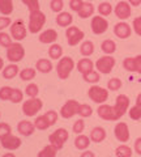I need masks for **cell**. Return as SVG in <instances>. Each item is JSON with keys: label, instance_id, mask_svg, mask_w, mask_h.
I'll return each mask as SVG.
<instances>
[{"label": "cell", "instance_id": "obj_1", "mask_svg": "<svg viewBox=\"0 0 141 157\" xmlns=\"http://www.w3.org/2000/svg\"><path fill=\"white\" fill-rule=\"evenodd\" d=\"M46 22V14L41 11L30 12L29 16V32L33 34H37L42 30V28L45 26Z\"/></svg>", "mask_w": 141, "mask_h": 157}, {"label": "cell", "instance_id": "obj_2", "mask_svg": "<svg viewBox=\"0 0 141 157\" xmlns=\"http://www.w3.org/2000/svg\"><path fill=\"white\" fill-rule=\"evenodd\" d=\"M73 68H75L73 59H72L71 56H64V58L60 59L59 63H58L56 73H58V76H59V78H61V80H65V78L69 77L71 72L73 71Z\"/></svg>", "mask_w": 141, "mask_h": 157}, {"label": "cell", "instance_id": "obj_3", "mask_svg": "<svg viewBox=\"0 0 141 157\" xmlns=\"http://www.w3.org/2000/svg\"><path fill=\"white\" fill-rule=\"evenodd\" d=\"M42 107H43L42 100H39V98L35 97V98L26 100L25 102H24L22 104V111H24V114H25L26 117H34L42 110Z\"/></svg>", "mask_w": 141, "mask_h": 157}, {"label": "cell", "instance_id": "obj_4", "mask_svg": "<svg viewBox=\"0 0 141 157\" xmlns=\"http://www.w3.org/2000/svg\"><path fill=\"white\" fill-rule=\"evenodd\" d=\"M68 137H69V134H68V131L65 128H58L55 132H52L48 136V141H50V144L52 147H55L59 151L64 147V143L68 140Z\"/></svg>", "mask_w": 141, "mask_h": 157}, {"label": "cell", "instance_id": "obj_5", "mask_svg": "<svg viewBox=\"0 0 141 157\" xmlns=\"http://www.w3.org/2000/svg\"><path fill=\"white\" fill-rule=\"evenodd\" d=\"M87 96H89L90 100L95 102V104H103L109 98V92H107V89H105V88H102V86L93 85L87 90Z\"/></svg>", "mask_w": 141, "mask_h": 157}, {"label": "cell", "instance_id": "obj_6", "mask_svg": "<svg viewBox=\"0 0 141 157\" xmlns=\"http://www.w3.org/2000/svg\"><path fill=\"white\" fill-rule=\"evenodd\" d=\"M24 56H25V48L22 47L21 43H12L7 48V58L11 63H17L22 60Z\"/></svg>", "mask_w": 141, "mask_h": 157}, {"label": "cell", "instance_id": "obj_7", "mask_svg": "<svg viewBox=\"0 0 141 157\" xmlns=\"http://www.w3.org/2000/svg\"><path fill=\"white\" fill-rule=\"evenodd\" d=\"M80 102L76 101V100H68L64 105L61 106L60 109V115L64 118V119H69L73 115L79 114V110H80Z\"/></svg>", "mask_w": 141, "mask_h": 157}, {"label": "cell", "instance_id": "obj_8", "mask_svg": "<svg viewBox=\"0 0 141 157\" xmlns=\"http://www.w3.org/2000/svg\"><path fill=\"white\" fill-rule=\"evenodd\" d=\"M65 37H67V41H68V45L69 46H76L84 39L85 34L84 32L79 29L77 26H69L67 28V32H65Z\"/></svg>", "mask_w": 141, "mask_h": 157}, {"label": "cell", "instance_id": "obj_9", "mask_svg": "<svg viewBox=\"0 0 141 157\" xmlns=\"http://www.w3.org/2000/svg\"><path fill=\"white\" fill-rule=\"evenodd\" d=\"M114 66H115V58H113L111 55L102 56L95 63V67H97V70H98V72L105 73V75H107V73L113 71Z\"/></svg>", "mask_w": 141, "mask_h": 157}, {"label": "cell", "instance_id": "obj_10", "mask_svg": "<svg viewBox=\"0 0 141 157\" xmlns=\"http://www.w3.org/2000/svg\"><path fill=\"white\" fill-rule=\"evenodd\" d=\"M97 113H98L99 118L105 121H118L120 118L116 114V110L114 106H110V105H106V104H102L98 109H97Z\"/></svg>", "mask_w": 141, "mask_h": 157}, {"label": "cell", "instance_id": "obj_11", "mask_svg": "<svg viewBox=\"0 0 141 157\" xmlns=\"http://www.w3.org/2000/svg\"><path fill=\"white\" fill-rule=\"evenodd\" d=\"M90 26H91V32L97 36L99 34H103L109 28V22L107 20L103 18L102 16H94L91 18V22H90Z\"/></svg>", "mask_w": 141, "mask_h": 157}, {"label": "cell", "instance_id": "obj_12", "mask_svg": "<svg viewBox=\"0 0 141 157\" xmlns=\"http://www.w3.org/2000/svg\"><path fill=\"white\" fill-rule=\"evenodd\" d=\"M11 36L16 41H22L26 38V28L21 20H17L11 25Z\"/></svg>", "mask_w": 141, "mask_h": 157}, {"label": "cell", "instance_id": "obj_13", "mask_svg": "<svg viewBox=\"0 0 141 157\" xmlns=\"http://www.w3.org/2000/svg\"><path fill=\"white\" fill-rule=\"evenodd\" d=\"M128 106H129V98L125 94H119L118 97H116L114 107H115L116 114H118L119 118H121L125 114V113H127Z\"/></svg>", "mask_w": 141, "mask_h": 157}, {"label": "cell", "instance_id": "obj_14", "mask_svg": "<svg viewBox=\"0 0 141 157\" xmlns=\"http://www.w3.org/2000/svg\"><path fill=\"white\" fill-rule=\"evenodd\" d=\"M114 135L119 141H121V143L128 141L131 134H129V128H128L127 123H124V122H119V123L115 126V128H114Z\"/></svg>", "mask_w": 141, "mask_h": 157}, {"label": "cell", "instance_id": "obj_15", "mask_svg": "<svg viewBox=\"0 0 141 157\" xmlns=\"http://www.w3.org/2000/svg\"><path fill=\"white\" fill-rule=\"evenodd\" d=\"M2 147L3 148H6V149H8V151H16V149H18L21 147V139L18 136H14V135H8V136H6V137H3L2 140Z\"/></svg>", "mask_w": 141, "mask_h": 157}, {"label": "cell", "instance_id": "obj_16", "mask_svg": "<svg viewBox=\"0 0 141 157\" xmlns=\"http://www.w3.org/2000/svg\"><path fill=\"white\" fill-rule=\"evenodd\" d=\"M116 17L120 20H127L131 16V4L128 2H119L114 9Z\"/></svg>", "mask_w": 141, "mask_h": 157}, {"label": "cell", "instance_id": "obj_17", "mask_svg": "<svg viewBox=\"0 0 141 157\" xmlns=\"http://www.w3.org/2000/svg\"><path fill=\"white\" fill-rule=\"evenodd\" d=\"M114 33L115 36L120 38V39H125L131 37V33H132V29L128 25L127 22H118L116 25L114 26Z\"/></svg>", "mask_w": 141, "mask_h": 157}, {"label": "cell", "instance_id": "obj_18", "mask_svg": "<svg viewBox=\"0 0 141 157\" xmlns=\"http://www.w3.org/2000/svg\"><path fill=\"white\" fill-rule=\"evenodd\" d=\"M17 131H18V134L22 136H30L34 134V131H35V126L29 121H21L20 123L17 124Z\"/></svg>", "mask_w": 141, "mask_h": 157}, {"label": "cell", "instance_id": "obj_19", "mask_svg": "<svg viewBox=\"0 0 141 157\" xmlns=\"http://www.w3.org/2000/svg\"><path fill=\"white\" fill-rule=\"evenodd\" d=\"M94 68V63L90 60L89 58H84V59H80L79 62H77V71L82 75H85V73H89L93 71Z\"/></svg>", "mask_w": 141, "mask_h": 157}, {"label": "cell", "instance_id": "obj_20", "mask_svg": "<svg viewBox=\"0 0 141 157\" xmlns=\"http://www.w3.org/2000/svg\"><path fill=\"white\" fill-rule=\"evenodd\" d=\"M72 22H73V17L69 12H60L56 16V24L61 28H69Z\"/></svg>", "mask_w": 141, "mask_h": 157}, {"label": "cell", "instance_id": "obj_21", "mask_svg": "<svg viewBox=\"0 0 141 157\" xmlns=\"http://www.w3.org/2000/svg\"><path fill=\"white\" fill-rule=\"evenodd\" d=\"M58 39V33L54 30V29H47V30H45V32H42L41 34H39V41L42 42V43H54L55 41Z\"/></svg>", "mask_w": 141, "mask_h": 157}, {"label": "cell", "instance_id": "obj_22", "mask_svg": "<svg viewBox=\"0 0 141 157\" xmlns=\"http://www.w3.org/2000/svg\"><path fill=\"white\" fill-rule=\"evenodd\" d=\"M90 140L94 141V143H101L106 139V131L103 127H94L90 132Z\"/></svg>", "mask_w": 141, "mask_h": 157}, {"label": "cell", "instance_id": "obj_23", "mask_svg": "<svg viewBox=\"0 0 141 157\" xmlns=\"http://www.w3.org/2000/svg\"><path fill=\"white\" fill-rule=\"evenodd\" d=\"M17 75H20V70H18L17 64H9L3 70V77L7 78V80H11Z\"/></svg>", "mask_w": 141, "mask_h": 157}, {"label": "cell", "instance_id": "obj_24", "mask_svg": "<svg viewBox=\"0 0 141 157\" xmlns=\"http://www.w3.org/2000/svg\"><path fill=\"white\" fill-rule=\"evenodd\" d=\"M90 145V137H87L86 135H79L75 139V147L77 149H80V151H85L87 147Z\"/></svg>", "mask_w": 141, "mask_h": 157}, {"label": "cell", "instance_id": "obj_25", "mask_svg": "<svg viewBox=\"0 0 141 157\" xmlns=\"http://www.w3.org/2000/svg\"><path fill=\"white\" fill-rule=\"evenodd\" d=\"M35 68L42 73H48V72L52 71L54 67H52L51 60H48V59H39L35 64Z\"/></svg>", "mask_w": 141, "mask_h": 157}, {"label": "cell", "instance_id": "obj_26", "mask_svg": "<svg viewBox=\"0 0 141 157\" xmlns=\"http://www.w3.org/2000/svg\"><path fill=\"white\" fill-rule=\"evenodd\" d=\"M93 13H94V6L90 2H85L84 6H82V8L80 9V12H79V17L87 18V17L93 16Z\"/></svg>", "mask_w": 141, "mask_h": 157}, {"label": "cell", "instance_id": "obj_27", "mask_svg": "<svg viewBox=\"0 0 141 157\" xmlns=\"http://www.w3.org/2000/svg\"><path fill=\"white\" fill-rule=\"evenodd\" d=\"M101 50L103 51L106 55H111V54H114L116 51V45L113 39H105L101 45Z\"/></svg>", "mask_w": 141, "mask_h": 157}, {"label": "cell", "instance_id": "obj_28", "mask_svg": "<svg viewBox=\"0 0 141 157\" xmlns=\"http://www.w3.org/2000/svg\"><path fill=\"white\" fill-rule=\"evenodd\" d=\"M80 52L84 56H90L94 52V43L91 41H84L80 46Z\"/></svg>", "mask_w": 141, "mask_h": 157}, {"label": "cell", "instance_id": "obj_29", "mask_svg": "<svg viewBox=\"0 0 141 157\" xmlns=\"http://www.w3.org/2000/svg\"><path fill=\"white\" fill-rule=\"evenodd\" d=\"M13 12V2L12 0H0V13L4 16H9Z\"/></svg>", "mask_w": 141, "mask_h": 157}, {"label": "cell", "instance_id": "obj_30", "mask_svg": "<svg viewBox=\"0 0 141 157\" xmlns=\"http://www.w3.org/2000/svg\"><path fill=\"white\" fill-rule=\"evenodd\" d=\"M63 55V47L58 43H52L48 48V56L51 59H60Z\"/></svg>", "mask_w": 141, "mask_h": 157}, {"label": "cell", "instance_id": "obj_31", "mask_svg": "<svg viewBox=\"0 0 141 157\" xmlns=\"http://www.w3.org/2000/svg\"><path fill=\"white\" fill-rule=\"evenodd\" d=\"M34 126H35V128H38V130H47L48 127H51L50 122L47 121V118H46L45 114L39 115L35 121H34Z\"/></svg>", "mask_w": 141, "mask_h": 157}, {"label": "cell", "instance_id": "obj_32", "mask_svg": "<svg viewBox=\"0 0 141 157\" xmlns=\"http://www.w3.org/2000/svg\"><path fill=\"white\" fill-rule=\"evenodd\" d=\"M132 153H133L132 149H131L128 145H125V144H121L115 149L116 157H132Z\"/></svg>", "mask_w": 141, "mask_h": 157}, {"label": "cell", "instance_id": "obj_33", "mask_svg": "<svg viewBox=\"0 0 141 157\" xmlns=\"http://www.w3.org/2000/svg\"><path fill=\"white\" fill-rule=\"evenodd\" d=\"M56 152H58V149L55 148V147L48 144L39 152V153H38V157H56Z\"/></svg>", "mask_w": 141, "mask_h": 157}, {"label": "cell", "instance_id": "obj_34", "mask_svg": "<svg viewBox=\"0 0 141 157\" xmlns=\"http://www.w3.org/2000/svg\"><path fill=\"white\" fill-rule=\"evenodd\" d=\"M82 77H84V80L86 82H90V84H97L99 80H101V75L97 71H91L89 73H85V75H82Z\"/></svg>", "mask_w": 141, "mask_h": 157}, {"label": "cell", "instance_id": "obj_35", "mask_svg": "<svg viewBox=\"0 0 141 157\" xmlns=\"http://www.w3.org/2000/svg\"><path fill=\"white\" fill-rule=\"evenodd\" d=\"M35 70L34 68H24V70L20 72V77L22 81H29V80H33L35 77Z\"/></svg>", "mask_w": 141, "mask_h": 157}, {"label": "cell", "instance_id": "obj_36", "mask_svg": "<svg viewBox=\"0 0 141 157\" xmlns=\"http://www.w3.org/2000/svg\"><path fill=\"white\" fill-rule=\"evenodd\" d=\"M98 12L101 16H110L113 13V6L107 2H103L98 6Z\"/></svg>", "mask_w": 141, "mask_h": 157}, {"label": "cell", "instance_id": "obj_37", "mask_svg": "<svg viewBox=\"0 0 141 157\" xmlns=\"http://www.w3.org/2000/svg\"><path fill=\"white\" fill-rule=\"evenodd\" d=\"M25 93L26 96H29L30 98H35L38 96V93H39V89H38V85L32 82V84H29L26 88H25Z\"/></svg>", "mask_w": 141, "mask_h": 157}, {"label": "cell", "instance_id": "obj_38", "mask_svg": "<svg viewBox=\"0 0 141 157\" xmlns=\"http://www.w3.org/2000/svg\"><path fill=\"white\" fill-rule=\"evenodd\" d=\"M93 114V109H91L90 105L87 104H81L80 105V110H79V115L82 118H87Z\"/></svg>", "mask_w": 141, "mask_h": 157}, {"label": "cell", "instance_id": "obj_39", "mask_svg": "<svg viewBox=\"0 0 141 157\" xmlns=\"http://www.w3.org/2000/svg\"><path fill=\"white\" fill-rule=\"evenodd\" d=\"M22 98H24L22 90L21 89H17V88H13L12 96H11V100H9V101H12L13 104H20V102L22 101Z\"/></svg>", "mask_w": 141, "mask_h": 157}, {"label": "cell", "instance_id": "obj_40", "mask_svg": "<svg viewBox=\"0 0 141 157\" xmlns=\"http://www.w3.org/2000/svg\"><path fill=\"white\" fill-rule=\"evenodd\" d=\"M107 88L110 90H119L120 88H121V80L118 77H113V78H110L109 82H107Z\"/></svg>", "mask_w": 141, "mask_h": 157}, {"label": "cell", "instance_id": "obj_41", "mask_svg": "<svg viewBox=\"0 0 141 157\" xmlns=\"http://www.w3.org/2000/svg\"><path fill=\"white\" fill-rule=\"evenodd\" d=\"M21 2L29 8L30 12L39 11V0H21Z\"/></svg>", "mask_w": 141, "mask_h": 157}, {"label": "cell", "instance_id": "obj_42", "mask_svg": "<svg viewBox=\"0 0 141 157\" xmlns=\"http://www.w3.org/2000/svg\"><path fill=\"white\" fill-rule=\"evenodd\" d=\"M12 90H13V88H11V86H3V88H0V100H3V101L11 100Z\"/></svg>", "mask_w": 141, "mask_h": 157}, {"label": "cell", "instance_id": "obj_43", "mask_svg": "<svg viewBox=\"0 0 141 157\" xmlns=\"http://www.w3.org/2000/svg\"><path fill=\"white\" fill-rule=\"evenodd\" d=\"M129 117L132 118L133 121L141 119V105L136 104L133 107H131V109H129Z\"/></svg>", "mask_w": 141, "mask_h": 157}, {"label": "cell", "instance_id": "obj_44", "mask_svg": "<svg viewBox=\"0 0 141 157\" xmlns=\"http://www.w3.org/2000/svg\"><path fill=\"white\" fill-rule=\"evenodd\" d=\"M11 45H12V38H11V36L7 34V33L0 32V46L8 48Z\"/></svg>", "mask_w": 141, "mask_h": 157}, {"label": "cell", "instance_id": "obj_45", "mask_svg": "<svg viewBox=\"0 0 141 157\" xmlns=\"http://www.w3.org/2000/svg\"><path fill=\"white\" fill-rule=\"evenodd\" d=\"M123 67H124L128 72H136L135 58H125L124 60H123Z\"/></svg>", "mask_w": 141, "mask_h": 157}, {"label": "cell", "instance_id": "obj_46", "mask_svg": "<svg viewBox=\"0 0 141 157\" xmlns=\"http://www.w3.org/2000/svg\"><path fill=\"white\" fill-rule=\"evenodd\" d=\"M11 131H12L11 126L6 123V122H2V123H0V140H2L3 137L11 135Z\"/></svg>", "mask_w": 141, "mask_h": 157}, {"label": "cell", "instance_id": "obj_47", "mask_svg": "<svg viewBox=\"0 0 141 157\" xmlns=\"http://www.w3.org/2000/svg\"><path fill=\"white\" fill-rule=\"evenodd\" d=\"M50 6H51V11L52 12L60 13L63 11V7H64V3H63V0H51Z\"/></svg>", "mask_w": 141, "mask_h": 157}, {"label": "cell", "instance_id": "obj_48", "mask_svg": "<svg viewBox=\"0 0 141 157\" xmlns=\"http://www.w3.org/2000/svg\"><path fill=\"white\" fill-rule=\"evenodd\" d=\"M84 128H85V122H84V119H77L75 123H73V127H72V130H73V132L75 134H81L82 131H84Z\"/></svg>", "mask_w": 141, "mask_h": 157}, {"label": "cell", "instance_id": "obj_49", "mask_svg": "<svg viewBox=\"0 0 141 157\" xmlns=\"http://www.w3.org/2000/svg\"><path fill=\"white\" fill-rule=\"evenodd\" d=\"M85 2H82V0H69V7L73 12H80V9L82 8V6H84Z\"/></svg>", "mask_w": 141, "mask_h": 157}, {"label": "cell", "instance_id": "obj_50", "mask_svg": "<svg viewBox=\"0 0 141 157\" xmlns=\"http://www.w3.org/2000/svg\"><path fill=\"white\" fill-rule=\"evenodd\" d=\"M45 115H46V118H47V121L50 122L51 126H54L56 122H58V113H56V111L50 110V111H47Z\"/></svg>", "mask_w": 141, "mask_h": 157}, {"label": "cell", "instance_id": "obj_51", "mask_svg": "<svg viewBox=\"0 0 141 157\" xmlns=\"http://www.w3.org/2000/svg\"><path fill=\"white\" fill-rule=\"evenodd\" d=\"M133 30H135V33L137 34V36H140L141 37V17L139 16V17H136L135 20H133Z\"/></svg>", "mask_w": 141, "mask_h": 157}, {"label": "cell", "instance_id": "obj_52", "mask_svg": "<svg viewBox=\"0 0 141 157\" xmlns=\"http://www.w3.org/2000/svg\"><path fill=\"white\" fill-rule=\"evenodd\" d=\"M11 18L7 17V16H4V17H0V32L3 30V29H6L8 26H11Z\"/></svg>", "mask_w": 141, "mask_h": 157}, {"label": "cell", "instance_id": "obj_53", "mask_svg": "<svg viewBox=\"0 0 141 157\" xmlns=\"http://www.w3.org/2000/svg\"><path fill=\"white\" fill-rule=\"evenodd\" d=\"M135 67H136V72L141 73V55L135 56Z\"/></svg>", "mask_w": 141, "mask_h": 157}, {"label": "cell", "instance_id": "obj_54", "mask_svg": "<svg viewBox=\"0 0 141 157\" xmlns=\"http://www.w3.org/2000/svg\"><path fill=\"white\" fill-rule=\"evenodd\" d=\"M135 152L141 156V137H137L135 141Z\"/></svg>", "mask_w": 141, "mask_h": 157}, {"label": "cell", "instance_id": "obj_55", "mask_svg": "<svg viewBox=\"0 0 141 157\" xmlns=\"http://www.w3.org/2000/svg\"><path fill=\"white\" fill-rule=\"evenodd\" d=\"M80 157H95V155L91 151H86V152H82Z\"/></svg>", "mask_w": 141, "mask_h": 157}, {"label": "cell", "instance_id": "obj_56", "mask_svg": "<svg viewBox=\"0 0 141 157\" xmlns=\"http://www.w3.org/2000/svg\"><path fill=\"white\" fill-rule=\"evenodd\" d=\"M128 3L131 4V6H133V7H139L141 4V0H128Z\"/></svg>", "mask_w": 141, "mask_h": 157}, {"label": "cell", "instance_id": "obj_57", "mask_svg": "<svg viewBox=\"0 0 141 157\" xmlns=\"http://www.w3.org/2000/svg\"><path fill=\"white\" fill-rule=\"evenodd\" d=\"M136 104H137V105H141V93H139L137 100H136Z\"/></svg>", "mask_w": 141, "mask_h": 157}, {"label": "cell", "instance_id": "obj_58", "mask_svg": "<svg viewBox=\"0 0 141 157\" xmlns=\"http://www.w3.org/2000/svg\"><path fill=\"white\" fill-rule=\"evenodd\" d=\"M3 157H16V155H13V153H11V152H8V153L3 155Z\"/></svg>", "mask_w": 141, "mask_h": 157}, {"label": "cell", "instance_id": "obj_59", "mask_svg": "<svg viewBox=\"0 0 141 157\" xmlns=\"http://www.w3.org/2000/svg\"><path fill=\"white\" fill-rule=\"evenodd\" d=\"M4 67V62H3V58H0V70Z\"/></svg>", "mask_w": 141, "mask_h": 157}, {"label": "cell", "instance_id": "obj_60", "mask_svg": "<svg viewBox=\"0 0 141 157\" xmlns=\"http://www.w3.org/2000/svg\"><path fill=\"white\" fill-rule=\"evenodd\" d=\"M85 2H91V0H85Z\"/></svg>", "mask_w": 141, "mask_h": 157}]
</instances>
